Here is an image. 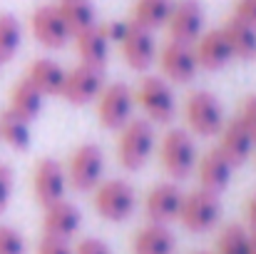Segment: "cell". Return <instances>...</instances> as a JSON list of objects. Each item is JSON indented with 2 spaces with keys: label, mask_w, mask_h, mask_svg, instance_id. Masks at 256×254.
Returning a JSON list of instances; mask_svg holds the SVG:
<instances>
[{
  "label": "cell",
  "mask_w": 256,
  "mask_h": 254,
  "mask_svg": "<svg viewBox=\"0 0 256 254\" xmlns=\"http://www.w3.org/2000/svg\"><path fill=\"white\" fill-rule=\"evenodd\" d=\"M154 142H157V137H154L152 122L132 117L124 127H120V140H117L120 165L130 172L142 169L154 152Z\"/></svg>",
  "instance_id": "cell-1"
},
{
  "label": "cell",
  "mask_w": 256,
  "mask_h": 254,
  "mask_svg": "<svg viewBox=\"0 0 256 254\" xmlns=\"http://www.w3.org/2000/svg\"><path fill=\"white\" fill-rule=\"evenodd\" d=\"M94 209L107 222H124L137 207V192L124 179H104L94 187Z\"/></svg>",
  "instance_id": "cell-2"
},
{
  "label": "cell",
  "mask_w": 256,
  "mask_h": 254,
  "mask_svg": "<svg viewBox=\"0 0 256 254\" xmlns=\"http://www.w3.org/2000/svg\"><path fill=\"white\" fill-rule=\"evenodd\" d=\"M102 172H104L102 147L94 145V142H85L70 155L65 177H68V184L75 192H92L102 182Z\"/></svg>",
  "instance_id": "cell-3"
},
{
  "label": "cell",
  "mask_w": 256,
  "mask_h": 254,
  "mask_svg": "<svg viewBox=\"0 0 256 254\" xmlns=\"http://www.w3.org/2000/svg\"><path fill=\"white\" fill-rule=\"evenodd\" d=\"M184 120L194 135L212 137V135H219L226 117H224V107L216 100V95H212L206 90H196L184 102Z\"/></svg>",
  "instance_id": "cell-4"
},
{
  "label": "cell",
  "mask_w": 256,
  "mask_h": 254,
  "mask_svg": "<svg viewBox=\"0 0 256 254\" xmlns=\"http://www.w3.org/2000/svg\"><path fill=\"white\" fill-rule=\"evenodd\" d=\"M222 217V204H219V197L214 192H206V189H194L189 194H184L182 199V209H179V222L186 232H194V234H202V232H209Z\"/></svg>",
  "instance_id": "cell-5"
},
{
  "label": "cell",
  "mask_w": 256,
  "mask_h": 254,
  "mask_svg": "<svg viewBox=\"0 0 256 254\" xmlns=\"http://www.w3.org/2000/svg\"><path fill=\"white\" fill-rule=\"evenodd\" d=\"M162 167L172 179H186L196 167V145L186 130H170L160 145Z\"/></svg>",
  "instance_id": "cell-6"
},
{
  "label": "cell",
  "mask_w": 256,
  "mask_h": 254,
  "mask_svg": "<svg viewBox=\"0 0 256 254\" xmlns=\"http://www.w3.org/2000/svg\"><path fill=\"white\" fill-rule=\"evenodd\" d=\"M134 102H140V107L144 110L147 120L157 122V125L170 122L174 117V112H176L174 90H172L170 80H164L160 75H152V78L142 80V85L134 92Z\"/></svg>",
  "instance_id": "cell-7"
},
{
  "label": "cell",
  "mask_w": 256,
  "mask_h": 254,
  "mask_svg": "<svg viewBox=\"0 0 256 254\" xmlns=\"http://www.w3.org/2000/svg\"><path fill=\"white\" fill-rule=\"evenodd\" d=\"M134 92L124 83H112L97 95V117L104 130H120L132 120Z\"/></svg>",
  "instance_id": "cell-8"
},
{
  "label": "cell",
  "mask_w": 256,
  "mask_h": 254,
  "mask_svg": "<svg viewBox=\"0 0 256 254\" xmlns=\"http://www.w3.org/2000/svg\"><path fill=\"white\" fill-rule=\"evenodd\" d=\"M120 50H122L124 63L137 73H144L157 60V40H154L152 30H147L132 20H127L124 38L120 40Z\"/></svg>",
  "instance_id": "cell-9"
},
{
  "label": "cell",
  "mask_w": 256,
  "mask_h": 254,
  "mask_svg": "<svg viewBox=\"0 0 256 254\" xmlns=\"http://www.w3.org/2000/svg\"><path fill=\"white\" fill-rule=\"evenodd\" d=\"M157 60H160V68H162L164 80H172V83H176V85H184V83H189V80H194V75L199 70L194 48L186 45V43H176V40H170L157 53Z\"/></svg>",
  "instance_id": "cell-10"
},
{
  "label": "cell",
  "mask_w": 256,
  "mask_h": 254,
  "mask_svg": "<svg viewBox=\"0 0 256 254\" xmlns=\"http://www.w3.org/2000/svg\"><path fill=\"white\" fill-rule=\"evenodd\" d=\"M30 28L35 40L50 50H60L68 45V40H72V33L65 25L58 5H40L30 18Z\"/></svg>",
  "instance_id": "cell-11"
},
{
  "label": "cell",
  "mask_w": 256,
  "mask_h": 254,
  "mask_svg": "<svg viewBox=\"0 0 256 254\" xmlns=\"http://www.w3.org/2000/svg\"><path fill=\"white\" fill-rule=\"evenodd\" d=\"M164 25L170 30V40L194 45L196 38L204 33V10L196 0H182L172 5V13Z\"/></svg>",
  "instance_id": "cell-12"
},
{
  "label": "cell",
  "mask_w": 256,
  "mask_h": 254,
  "mask_svg": "<svg viewBox=\"0 0 256 254\" xmlns=\"http://www.w3.org/2000/svg\"><path fill=\"white\" fill-rule=\"evenodd\" d=\"M65 189H68V177H65V167L58 160L45 157V160H40L35 165V172H32V192H35V199L42 207L65 199Z\"/></svg>",
  "instance_id": "cell-13"
},
{
  "label": "cell",
  "mask_w": 256,
  "mask_h": 254,
  "mask_svg": "<svg viewBox=\"0 0 256 254\" xmlns=\"http://www.w3.org/2000/svg\"><path fill=\"white\" fill-rule=\"evenodd\" d=\"M102 70L97 68H90V65H78L72 68L68 75H65V85H62V97L75 105V107H82L90 105L92 100H97V95L102 92Z\"/></svg>",
  "instance_id": "cell-14"
},
{
  "label": "cell",
  "mask_w": 256,
  "mask_h": 254,
  "mask_svg": "<svg viewBox=\"0 0 256 254\" xmlns=\"http://www.w3.org/2000/svg\"><path fill=\"white\" fill-rule=\"evenodd\" d=\"M182 199H184V192L172 182H162V184L152 187L144 199V212H147L150 222H157V224L174 222L179 217Z\"/></svg>",
  "instance_id": "cell-15"
},
{
  "label": "cell",
  "mask_w": 256,
  "mask_h": 254,
  "mask_svg": "<svg viewBox=\"0 0 256 254\" xmlns=\"http://www.w3.org/2000/svg\"><path fill=\"white\" fill-rule=\"evenodd\" d=\"M194 169H196V174H199L202 189L214 192V194L224 192V189L229 187L232 177H234V165L224 157V152H222L219 147L206 150V152L202 155V160H196V167Z\"/></svg>",
  "instance_id": "cell-16"
},
{
  "label": "cell",
  "mask_w": 256,
  "mask_h": 254,
  "mask_svg": "<svg viewBox=\"0 0 256 254\" xmlns=\"http://www.w3.org/2000/svg\"><path fill=\"white\" fill-rule=\"evenodd\" d=\"M80 224H82V214H80L78 204H72L68 199H60V202H52V204L45 207L42 229H45L48 237L70 239L80 232Z\"/></svg>",
  "instance_id": "cell-17"
},
{
  "label": "cell",
  "mask_w": 256,
  "mask_h": 254,
  "mask_svg": "<svg viewBox=\"0 0 256 254\" xmlns=\"http://www.w3.org/2000/svg\"><path fill=\"white\" fill-rule=\"evenodd\" d=\"M254 140L249 135V130L242 125L239 117H232V120H224L222 130H219V150L224 152V157L236 167V165H244L252 152H254Z\"/></svg>",
  "instance_id": "cell-18"
},
{
  "label": "cell",
  "mask_w": 256,
  "mask_h": 254,
  "mask_svg": "<svg viewBox=\"0 0 256 254\" xmlns=\"http://www.w3.org/2000/svg\"><path fill=\"white\" fill-rule=\"evenodd\" d=\"M194 55H196L199 68H204V70H222L224 65H229L232 63V48H229L222 28L202 33L194 43Z\"/></svg>",
  "instance_id": "cell-19"
},
{
  "label": "cell",
  "mask_w": 256,
  "mask_h": 254,
  "mask_svg": "<svg viewBox=\"0 0 256 254\" xmlns=\"http://www.w3.org/2000/svg\"><path fill=\"white\" fill-rule=\"evenodd\" d=\"M65 75H68V70H65L60 63H55V60H50V58H40V60H35V63L28 68L25 80L48 97V95H60V92H62Z\"/></svg>",
  "instance_id": "cell-20"
},
{
  "label": "cell",
  "mask_w": 256,
  "mask_h": 254,
  "mask_svg": "<svg viewBox=\"0 0 256 254\" xmlns=\"http://www.w3.org/2000/svg\"><path fill=\"white\" fill-rule=\"evenodd\" d=\"M176 239L167 224L150 222L144 224L134 239H132V254H174Z\"/></svg>",
  "instance_id": "cell-21"
},
{
  "label": "cell",
  "mask_w": 256,
  "mask_h": 254,
  "mask_svg": "<svg viewBox=\"0 0 256 254\" xmlns=\"http://www.w3.org/2000/svg\"><path fill=\"white\" fill-rule=\"evenodd\" d=\"M229 48H232V58L239 60H256V28L239 20L236 15H232L224 28H222Z\"/></svg>",
  "instance_id": "cell-22"
},
{
  "label": "cell",
  "mask_w": 256,
  "mask_h": 254,
  "mask_svg": "<svg viewBox=\"0 0 256 254\" xmlns=\"http://www.w3.org/2000/svg\"><path fill=\"white\" fill-rule=\"evenodd\" d=\"M72 38H75L78 55H80L82 65L102 70L104 63H107V55H110V43H107V38L102 35L100 25H92V28H87V30L72 35Z\"/></svg>",
  "instance_id": "cell-23"
},
{
  "label": "cell",
  "mask_w": 256,
  "mask_h": 254,
  "mask_svg": "<svg viewBox=\"0 0 256 254\" xmlns=\"http://www.w3.org/2000/svg\"><path fill=\"white\" fill-rule=\"evenodd\" d=\"M42 102H45V95H42L40 90H35L32 85L22 78V80H18L15 87L10 90V105H8V110L15 112L18 117L32 122V120H38V115L42 112Z\"/></svg>",
  "instance_id": "cell-24"
},
{
  "label": "cell",
  "mask_w": 256,
  "mask_h": 254,
  "mask_svg": "<svg viewBox=\"0 0 256 254\" xmlns=\"http://www.w3.org/2000/svg\"><path fill=\"white\" fill-rule=\"evenodd\" d=\"M0 140H2L8 147H12V150L25 152V150L30 147V142H32L30 122L22 120V117H18V115L10 112V110L0 112Z\"/></svg>",
  "instance_id": "cell-25"
},
{
  "label": "cell",
  "mask_w": 256,
  "mask_h": 254,
  "mask_svg": "<svg viewBox=\"0 0 256 254\" xmlns=\"http://www.w3.org/2000/svg\"><path fill=\"white\" fill-rule=\"evenodd\" d=\"M58 8H60V15H62V20H65V25L70 28L72 35L97 25L94 23L97 20V10H94V5L90 0H62Z\"/></svg>",
  "instance_id": "cell-26"
},
{
  "label": "cell",
  "mask_w": 256,
  "mask_h": 254,
  "mask_svg": "<svg viewBox=\"0 0 256 254\" xmlns=\"http://www.w3.org/2000/svg\"><path fill=\"white\" fill-rule=\"evenodd\" d=\"M172 5H174L172 0H137L132 23H137V25H142V28L154 33L157 28H162L167 23Z\"/></svg>",
  "instance_id": "cell-27"
},
{
  "label": "cell",
  "mask_w": 256,
  "mask_h": 254,
  "mask_svg": "<svg viewBox=\"0 0 256 254\" xmlns=\"http://www.w3.org/2000/svg\"><path fill=\"white\" fill-rule=\"evenodd\" d=\"M20 43H22V28L18 18L10 13H2L0 15V60L2 63L12 60L20 50Z\"/></svg>",
  "instance_id": "cell-28"
},
{
  "label": "cell",
  "mask_w": 256,
  "mask_h": 254,
  "mask_svg": "<svg viewBox=\"0 0 256 254\" xmlns=\"http://www.w3.org/2000/svg\"><path fill=\"white\" fill-rule=\"evenodd\" d=\"M249 234L242 224H226L219 234V254H249Z\"/></svg>",
  "instance_id": "cell-29"
},
{
  "label": "cell",
  "mask_w": 256,
  "mask_h": 254,
  "mask_svg": "<svg viewBox=\"0 0 256 254\" xmlns=\"http://www.w3.org/2000/svg\"><path fill=\"white\" fill-rule=\"evenodd\" d=\"M0 254H28L25 237L10 224H0Z\"/></svg>",
  "instance_id": "cell-30"
},
{
  "label": "cell",
  "mask_w": 256,
  "mask_h": 254,
  "mask_svg": "<svg viewBox=\"0 0 256 254\" xmlns=\"http://www.w3.org/2000/svg\"><path fill=\"white\" fill-rule=\"evenodd\" d=\"M12 187H15V172L10 165L0 162V214L8 209L10 197H12Z\"/></svg>",
  "instance_id": "cell-31"
},
{
  "label": "cell",
  "mask_w": 256,
  "mask_h": 254,
  "mask_svg": "<svg viewBox=\"0 0 256 254\" xmlns=\"http://www.w3.org/2000/svg\"><path fill=\"white\" fill-rule=\"evenodd\" d=\"M236 117L249 130V135H252V140H254V145H256V95H249L244 100V105H242V110H239Z\"/></svg>",
  "instance_id": "cell-32"
},
{
  "label": "cell",
  "mask_w": 256,
  "mask_h": 254,
  "mask_svg": "<svg viewBox=\"0 0 256 254\" xmlns=\"http://www.w3.org/2000/svg\"><path fill=\"white\" fill-rule=\"evenodd\" d=\"M38 254H75L68 239H58V237H42L38 244Z\"/></svg>",
  "instance_id": "cell-33"
},
{
  "label": "cell",
  "mask_w": 256,
  "mask_h": 254,
  "mask_svg": "<svg viewBox=\"0 0 256 254\" xmlns=\"http://www.w3.org/2000/svg\"><path fill=\"white\" fill-rule=\"evenodd\" d=\"M75 254H112L110 244L104 239H97V237H87L82 242H78Z\"/></svg>",
  "instance_id": "cell-34"
},
{
  "label": "cell",
  "mask_w": 256,
  "mask_h": 254,
  "mask_svg": "<svg viewBox=\"0 0 256 254\" xmlns=\"http://www.w3.org/2000/svg\"><path fill=\"white\" fill-rule=\"evenodd\" d=\"M100 30H102V35L107 38V43H117V45H120V40L124 38V30H127V20L104 23V25H100Z\"/></svg>",
  "instance_id": "cell-35"
},
{
  "label": "cell",
  "mask_w": 256,
  "mask_h": 254,
  "mask_svg": "<svg viewBox=\"0 0 256 254\" xmlns=\"http://www.w3.org/2000/svg\"><path fill=\"white\" fill-rule=\"evenodd\" d=\"M234 15L239 20H244V23H249V25L256 28V0H236Z\"/></svg>",
  "instance_id": "cell-36"
},
{
  "label": "cell",
  "mask_w": 256,
  "mask_h": 254,
  "mask_svg": "<svg viewBox=\"0 0 256 254\" xmlns=\"http://www.w3.org/2000/svg\"><path fill=\"white\" fill-rule=\"evenodd\" d=\"M246 224L252 227V232H256V192L249 197V202H246Z\"/></svg>",
  "instance_id": "cell-37"
},
{
  "label": "cell",
  "mask_w": 256,
  "mask_h": 254,
  "mask_svg": "<svg viewBox=\"0 0 256 254\" xmlns=\"http://www.w3.org/2000/svg\"><path fill=\"white\" fill-rule=\"evenodd\" d=\"M249 254H256V232L249 234Z\"/></svg>",
  "instance_id": "cell-38"
},
{
  "label": "cell",
  "mask_w": 256,
  "mask_h": 254,
  "mask_svg": "<svg viewBox=\"0 0 256 254\" xmlns=\"http://www.w3.org/2000/svg\"><path fill=\"white\" fill-rule=\"evenodd\" d=\"M0 65H2V60H0Z\"/></svg>",
  "instance_id": "cell-39"
}]
</instances>
